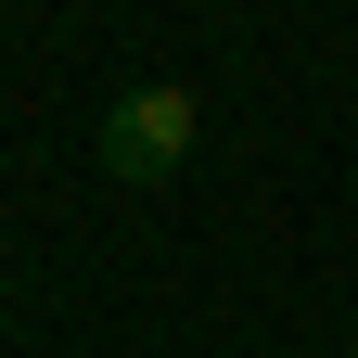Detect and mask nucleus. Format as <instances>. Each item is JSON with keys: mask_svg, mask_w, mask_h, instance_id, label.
I'll return each mask as SVG.
<instances>
[{"mask_svg": "<svg viewBox=\"0 0 358 358\" xmlns=\"http://www.w3.org/2000/svg\"><path fill=\"white\" fill-rule=\"evenodd\" d=\"M103 166L128 179V192L179 179V166H192V90H179V77H141V90H115V103H103Z\"/></svg>", "mask_w": 358, "mask_h": 358, "instance_id": "nucleus-1", "label": "nucleus"}]
</instances>
